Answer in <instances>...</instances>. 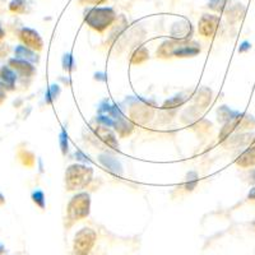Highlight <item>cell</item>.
<instances>
[{
	"label": "cell",
	"instance_id": "obj_1",
	"mask_svg": "<svg viewBox=\"0 0 255 255\" xmlns=\"http://www.w3.org/2000/svg\"><path fill=\"white\" fill-rule=\"evenodd\" d=\"M200 52V45L195 41L189 40H168L165 41L157 50L159 58H191Z\"/></svg>",
	"mask_w": 255,
	"mask_h": 255
},
{
	"label": "cell",
	"instance_id": "obj_2",
	"mask_svg": "<svg viewBox=\"0 0 255 255\" xmlns=\"http://www.w3.org/2000/svg\"><path fill=\"white\" fill-rule=\"evenodd\" d=\"M118 19L115 10L110 6H93L84 15V22L97 32H104L113 26Z\"/></svg>",
	"mask_w": 255,
	"mask_h": 255
},
{
	"label": "cell",
	"instance_id": "obj_3",
	"mask_svg": "<svg viewBox=\"0 0 255 255\" xmlns=\"http://www.w3.org/2000/svg\"><path fill=\"white\" fill-rule=\"evenodd\" d=\"M92 177V168L81 163H74L70 165L65 171V186L69 191L82 190L90 185Z\"/></svg>",
	"mask_w": 255,
	"mask_h": 255
},
{
	"label": "cell",
	"instance_id": "obj_4",
	"mask_svg": "<svg viewBox=\"0 0 255 255\" xmlns=\"http://www.w3.org/2000/svg\"><path fill=\"white\" fill-rule=\"evenodd\" d=\"M91 211V197L88 193H78L70 199L67 207V221L68 226L73 225L77 221L90 216Z\"/></svg>",
	"mask_w": 255,
	"mask_h": 255
},
{
	"label": "cell",
	"instance_id": "obj_5",
	"mask_svg": "<svg viewBox=\"0 0 255 255\" xmlns=\"http://www.w3.org/2000/svg\"><path fill=\"white\" fill-rule=\"evenodd\" d=\"M97 235L90 227H83L76 234L73 243V255H88L96 243Z\"/></svg>",
	"mask_w": 255,
	"mask_h": 255
},
{
	"label": "cell",
	"instance_id": "obj_6",
	"mask_svg": "<svg viewBox=\"0 0 255 255\" xmlns=\"http://www.w3.org/2000/svg\"><path fill=\"white\" fill-rule=\"evenodd\" d=\"M255 125V120L252 115H248V114H239L235 119L230 120V122L225 123L222 130L220 133V140L227 139L229 136H231V134L234 131H238L240 129H252Z\"/></svg>",
	"mask_w": 255,
	"mask_h": 255
},
{
	"label": "cell",
	"instance_id": "obj_7",
	"mask_svg": "<svg viewBox=\"0 0 255 255\" xmlns=\"http://www.w3.org/2000/svg\"><path fill=\"white\" fill-rule=\"evenodd\" d=\"M92 136V140L101 142L106 147L113 148V149L119 148V143H118V139H116L115 133L111 130L110 127H108V125H100V127L93 128Z\"/></svg>",
	"mask_w": 255,
	"mask_h": 255
},
{
	"label": "cell",
	"instance_id": "obj_8",
	"mask_svg": "<svg viewBox=\"0 0 255 255\" xmlns=\"http://www.w3.org/2000/svg\"><path fill=\"white\" fill-rule=\"evenodd\" d=\"M220 27V17L216 14H203L198 22V31L204 37H211Z\"/></svg>",
	"mask_w": 255,
	"mask_h": 255
},
{
	"label": "cell",
	"instance_id": "obj_9",
	"mask_svg": "<svg viewBox=\"0 0 255 255\" xmlns=\"http://www.w3.org/2000/svg\"><path fill=\"white\" fill-rule=\"evenodd\" d=\"M19 38L26 46L35 50V51H40L42 46H44V41H42L41 36L38 35V32H36L35 29L28 28V27H23V28L20 29Z\"/></svg>",
	"mask_w": 255,
	"mask_h": 255
},
{
	"label": "cell",
	"instance_id": "obj_10",
	"mask_svg": "<svg viewBox=\"0 0 255 255\" xmlns=\"http://www.w3.org/2000/svg\"><path fill=\"white\" fill-rule=\"evenodd\" d=\"M9 67L12 68L14 72H17L19 76L28 77V78L32 76H35L36 73V68L29 61L22 60V59L18 58L10 59L9 60Z\"/></svg>",
	"mask_w": 255,
	"mask_h": 255
},
{
	"label": "cell",
	"instance_id": "obj_11",
	"mask_svg": "<svg viewBox=\"0 0 255 255\" xmlns=\"http://www.w3.org/2000/svg\"><path fill=\"white\" fill-rule=\"evenodd\" d=\"M130 116L139 124H145L153 118V109L143 104H138L131 108Z\"/></svg>",
	"mask_w": 255,
	"mask_h": 255
},
{
	"label": "cell",
	"instance_id": "obj_12",
	"mask_svg": "<svg viewBox=\"0 0 255 255\" xmlns=\"http://www.w3.org/2000/svg\"><path fill=\"white\" fill-rule=\"evenodd\" d=\"M170 33L176 40H188L189 36L191 35V24L186 19H181L176 23L172 24Z\"/></svg>",
	"mask_w": 255,
	"mask_h": 255
},
{
	"label": "cell",
	"instance_id": "obj_13",
	"mask_svg": "<svg viewBox=\"0 0 255 255\" xmlns=\"http://www.w3.org/2000/svg\"><path fill=\"white\" fill-rule=\"evenodd\" d=\"M236 165L241 168H249L255 166V145L247 148L240 156L236 158Z\"/></svg>",
	"mask_w": 255,
	"mask_h": 255
},
{
	"label": "cell",
	"instance_id": "obj_14",
	"mask_svg": "<svg viewBox=\"0 0 255 255\" xmlns=\"http://www.w3.org/2000/svg\"><path fill=\"white\" fill-rule=\"evenodd\" d=\"M14 54H15V58L29 61V63H37L38 61V56L35 52V50L29 49V47L26 46V45H19V46L15 47Z\"/></svg>",
	"mask_w": 255,
	"mask_h": 255
},
{
	"label": "cell",
	"instance_id": "obj_15",
	"mask_svg": "<svg viewBox=\"0 0 255 255\" xmlns=\"http://www.w3.org/2000/svg\"><path fill=\"white\" fill-rule=\"evenodd\" d=\"M0 81L5 84L8 90H14L17 74L10 67H1L0 68Z\"/></svg>",
	"mask_w": 255,
	"mask_h": 255
},
{
	"label": "cell",
	"instance_id": "obj_16",
	"mask_svg": "<svg viewBox=\"0 0 255 255\" xmlns=\"http://www.w3.org/2000/svg\"><path fill=\"white\" fill-rule=\"evenodd\" d=\"M100 162H101L105 167L108 168L109 171L114 172V174L116 175L122 174V166H120V163L118 162L114 157L109 156V154H101V157H100Z\"/></svg>",
	"mask_w": 255,
	"mask_h": 255
},
{
	"label": "cell",
	"instance_id": "obj_17",
	"mask_svg": "<svg viewBox=\"0 0 255 255\" xmlns=\"http://www.w3.org/2000/svg\"><path fill=\"white\" fill-rule=\"evenodd\" d=\"M229 139V143L234 147L239 148L241 145H247L249 143H252L254 140V135L250 133H240L238 135H234V136H229L227 138Z\"/></svg>",
	"mask_w": 255,
	"mask_h": 255
},
{
	"label": "cell",
	"instance_id": "obj_18",
	"mask_svg": "<svg viewBox=\"0 0 255 255\" xmlns=\"http://www.w3.org/2000/svg\"><path fill=\"white\" fill-rule=\"evenodd\" d=\"M195 104L199 106V108H207L209 104H211L212 100V91L209 88L203 87L198 91L197 95L194 96Z\"/></svg>",
	"mask_w": 255,
	"mask_h": 255
},
{
	"label": "cell",
	"instance_id": "obj_19",
	"mask_svg": "<svg viewBox=\"0 0 255 255\" xmlns=\"http://www.w3.org/2000/svg\"><path fill=\"white\" fill-rule=\"evenodd\" d=\"M9 10L17 14H24L28 12V0H12L9 3Z\"/></svg>",
	"mask_w": 255,
	"mask_h": 255
},
{
	"label": "cell",
	"instance_id": "obj_20",
	"mask_svg": "<svg viewBox=\"0 0 255 255\" xmlns=\"http://www.w3.org/2000/svg\"><path fill=\"white\" fill-rule=\"evenodd\" d=\"M148 58H149L148 50L145 49L144 46H139V47H136V49L134 50L133 54H131L130 61L131 64H142L144 63Z\"/></svg>",
	"mask_w": 255,
	"mask_h": 255
},
{
	"label": "cell",
	"instance_id": "obj_21",
	"mask_svg": "<svg viewBox=\"0 0 255 255\" xmlns=\"http://www.w3.org/2000/svg\"><path fill=\"white\" fill-rule=\"evenodd\" d=\"M218 114V122H222V123H227L230 122V120L235 119L236 116L239 115V111H234L231 110L230 108H227V106H222V108H220V110L217 111Z\"/></svg>",
	"mask_w": 255,
	"mask_h": 255
},
{
	"label": "cell",
	"instance_id": "obj_22",
	"mask_svg": "<svg viewBox=\"0 0 255 255\" xmlns=\"http://www.w3.org/2000/svg\"><path fill=\"white\" fill-rule=\"evenodd\" d=\"M185 97H184V95H177L175 96V97H172V99L167 100V101L163 104L162 108L166 109V110H170V109H176L179 108V106H181V105L185 102Z\"/></svg>",
	"mask_w": 255,
	"mask_h": 255
},
{
	"label": "cell",
	"instance_id": "obj_23",
	"mask_svg": "<svg viewBox=\"0 0 255 255\" xmlns=\"http://www.w3.org/2000/svg\"><path fill=\"white\" fill-rule=\"evenodd\" d=\"M227 0H209L208 6L211 9H213L215 12L222 13L225 9H226Z\"/></svg>",
	"mask_w": 255,
	"mask_h": 255
},
{
	"label": "cell",
	"instance_id": "obj_24",
	"mask_svg": "<svg viewBox=\"0 0 255 255\" xmlns=\"http://www.w3.org/2000/svg\"><path fill=\"white\" fill-rule=\"evenodd\" d=\"M240 9H243L241 4H238V5L232 6V8L229 10V13H227V14H229V15H227L229 20L231 19V22H234V20L240 19L241 15L244 14V10H241V12H240Z\"/></svg>",
	"mask_w": 255,
	"mask_h": 255
},
{
	"label": "cell",
	"instance_id": "obj_25",
	"mask_svg": "<svg viewBox=\"0 0 255 255\" xmlns=\"http://www.w3.org/2000/svg\"><path fill=\"white\" fill-rule=\"evenodd\" d=\"M32 200H33L41 209L45 208V195L41 190H36L32 193Z\"/></svg>",
	"mask_w": 255,
	"mask_h": 255
},
{
	"label": "cell",
	"instance_id": "obj_26",
	"mask_svg": "<svg viewBox=\"0 0 255 255\" xmlns=\"http://www.w3.org/2000/svg\"><path fill=\"white\" fill-rule=\"evenodd\" d=\"M198 180L199 179H198V175L195 174V172H190V174H188V176H186V184H185L186 189H188V190H193V189L197 186Z\"/></svg>",
	"mask_w": 255,
	"mask_h": 255
},
{
	"label": "cell",
	"instance_id": "obj_27",
	"mask_svg": "<svg viewBox=\"0 0 255 255\" xmlns=\"http://www.w3.org/2000/svg\"><path fill=\"white\" fill-rule=\"evenodd\" d=\"M63 65H64V69L69 70V72L70 70L76 69V64H74V60H73V58L70 54H68V55H64Z\"/></svg>",
	"mask_w": 255,
	"mask_h": 255
},
{
	"label": "cell",
	"instance_id": "obj_28",
	"mask_svg": "<svg viewBox=\"0 0 255 255\" xmlns=\"http://www.w3.org/2000/svg\"><path fill=\"white\" fill-rule=\"evenodd\" d=\"M59 93H60V88H59L58 86H51L46 93V102H49L50 104L52 100L56 99V96H58Z\"/></svg>",
	"mask_w": 255,
	"mask_h": 255
},
{
	"label": "cell",
	"instance_id": "obj_29",
	"mask_svg": "<svg viewBox=\"0 0 255 255\" xmlns=\"http://www.w3.org/2000/svg\"><path fill=\"white\" fill-rule=\"evenodd\" d=\"M78 1L84 5H100V4H104L106 0H78Z\"/></svg>",
	"mask_w": 255,
	"mask_h": 255
},
{
	"label": "cell",
	"instance_id": "obj_30",
	"mask_svg": "<svg viewBox=\"0 0 255 255\" xmlns=\"http://www.w3.org/2000/svg\"><path fill=\"white\" fill-rule=\"evenodd\" d=\"M60 143H61V151H63L64 154H65L68 151V139H67V136H65V133H61Z\"/></svg>",
	"mask_w": 255,
	"mask_h": 255
},
{
	"label": "cell",
	"instance_id": "obj_31",
	"mask_svg": "<svg viewBox=\"0 0 255 255\" xmlns=\"http://www.w3.org/2000/svg\"><path fill=\"white\" fill-rule=\"evenodd\" d=\"M5 97H6V87H5V84L0 81V104L5 100Z\"/></svg>",
	"mask_w": 255,
	"mask_h": 255
},
{
	"label": "cell",
	"instance_id": "obj_32",
	"mask_svg": "<svg viewBox=\"0 0 255 255\" xmlns=\"http://www.w3.org/2000/svg\"><path fill=\"white\" fill-rule=\"evenodd\" d=\"M250 44L249 42H248V41H245V42H243V45H241L240 46V49H239V51L240 52H245V51H248V50H250Z\"/></svg>",
	"mask_w": 255,
	"mask_h": 255
},
{
	"label": "cell",
	"instance_id": "obj_33",
	"mask_svg": "<svg viewBox=\"0 0 255 255\" xmlns=\"http://www.w3.org/2000/svg\"><path fill=\"white\" fill-rule=\"evenodd\" d=\"M248 198H249V199H255V185L253 186V189H250L249 194H248Z\"/></svg>",
	"mask_w": 255,
	"mask_h": 255
},
{
	"label": "cell",
	"instance_id": "obj_34",
	"mask_svg": "<svg viewBox=\"0 0 255 255\" xmlns=\"http://www.w3.org/2000/svg\"><path fill=\"white\" fill-rule=\"evenodd\" d=\"M249 181L252 184H255V168L253 170L252 172H250V176H249Z\"/></svg>",
	"mask_w": 255,
	"mask_h": 255
},
{
	"label": "cell",
	"instance_id": "obj_35",
	"mask_svg": "<svg viewBox=\"0 0 255 255\" xmlns=\"http://www.w3.org/2000/svg\"><path fill=\"white\" fill-rule=\"evenodd\" d=\"M4 203H5V198H4V195L0 193V206H1V204H4Z\"/></svg>",
	"mask_w": 255,
	"mask_h": 255
},
{
	"label": "cell",
	"instance_id": "obj_36",
	"mask_svg": "<svg viewBox=\"0 0 255 255\" xmlns=\"http://www.w3.org/2000/svg\"><path fill=\"white\" fill-rule=\"evenodd\" d=\"M4 35H5V32H4L3 27H1V24H0V38H3Z\"/></svg>",
	"mask_w": 255,
	"mask_h": 255
},
{
	"label": "cell",
	"instance_id": "obj_37",
	"mask_svg": "<svg viewBox=\"0 0 255 255\" xmlns=\"http://www.w3.org/2000/svg\"><path fill=\"white\" fill-rule=\"evenodd\" d=\"M5 252V248H4V245L1 243H0V255L3 254V253Z\"/></svg>",
	"mask_w": 255,
	"mask_h": 255
},
{
	"label": "cell",
	"instance_id": "obj_38",
	"mask_svg": "<svg viewBox=\"0 0 255 255\" xmlns=\"http://www.w3.org/2000/svg\"><path fill=\"white\" fill-rule=\"evenodd\" d=\"M254 226H255V221H254Z\"/></svg>",
	"mask_w": 255,
	"mask_h": 255
}]
</instances>
